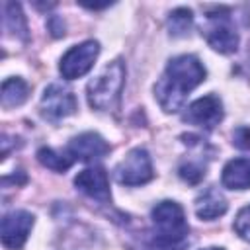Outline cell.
I'll use <instances>...</instances> for the list:
<instances>
[{"label":"cell","instance_id":"1","mask_svg":"<svg viewBox=\"0 0 250 250\" xmlns=\"http://www.w3.org/2000/svg\"><path fill=\"white\" fill-rule=\"evenodd\" d=\"M205 66L195 55H178L168 61L164 74L154 86V96L166 113H176L188 94L205 80Z\"/></svg>","mask_w":250,"mask_h":250},{"label":"cell","instance_id":"2","mask_svg":"<svg viewBox=\"0 0 250 250\" xmlns=\"http://www.w3.org/2000/svg\"><path fill=\"white\" fill-rule=\"evenodd\" d=\"M154 225L152 246L158 250H184L188 246L189 227L180 203L164 199L156 203L150 211Z\"/></svg>","mask_w":250,"mask_h":250},{"label":"cell","instance_id":"3","mask_svg":"<svg viewBox=\"0 0 250 250\" xmlns=\"http://www.w3.org/2000/svg\"><path fill=\"white\" fill-rule=\"evenodd\" d=\"M125 84V66L121 61L109 62L96 78H92L86 86L88 104L98 111H111L117 107L121 90Z\"/></svg>","mask_w":250,"mask_h":250},{"label":"cell","instance_id":"4","mask_svg":"<svg viewBox=\"0 0 250 250\" xmlns=\"http://www.w3.org/2000/svg\"><path fill=\"white\" fill-rule=\"evenodd\" d=\"M203 35L207 43L223 55L234 53L238 49V33L230 18V12L227 8H213L205 16Z\"/></svg>","mask_w":250,"mask_h":250},{"label":"cell","instance_id":"5","mask_svg":"<svg viewBox=\"0 0 250 250\" xmlns=\"http://www.w3.org/2000/svg\"><path fill=\"white\" fill-rule=\"evenodd\" d=\"M98 55H100V43L94 41V39H88V41H82L80 45L70 47L62 55L61 64H59V70H61L62 78L74 80V78L84 76L94 66Z\"/></svg>","mask_w":250,"mask_h":250},{"label":"cell","instance_id":"6","mask_svg":"<svg viewBox=\"0 0 250 250\" xmlns=\"http://www.w3.org/2000/svg\"><path fill=\"white\" fill-rule=\"evenodd\" d=\"M152 176V162L145 148L129 150V154L115 168V180L123 186H143L150 182Z\"/></svg>","mask_w":250,"mask_h":250},{"label":"cell","instance_id":"7","mask_svg":"<svg viewBox=\"0 0 250 250\" xmlns=\"http://www.w3.org/2000/svg\"><path fill=\"white\" fill-rule=\"evenodd\" d=\"M39 111L49 121H61L76 111V98L66 86L51 84L41 96Z\"/></svg>","mask_w":250,"mask_h":250},{"label":"cell","instance_id":"8","mask_svg":"<svg viewBox=\"0 0 250 250\" xmlns=\"http://www.w3.org/2000/svg\"><path fill=\"white\" fill-rule=\"evenodd\" d=\"M33 227V215L27 211H10L2 219V244L8 250H20L23 248L29 230Z\"/></svg>","mask_w":250,"mask_h":250},{"label":"cell","instance_id":"9","mask_svg":"<svg viewBox=\"0 0 250 250\" xmlns=\"http://www.w3.org/2000/svg\"><path fill=\"white\" fill-rule=\"evenodd\" d=\"M223 119V104L217 96H203L195 100L184 113V121L203 127V129H213L219 125Z\"/></svg>","mask_w":250,"mask_h":250},{"label":"cell","instance_id":"10","mask_svg":"<svg viewBox=\"0 0 250 250\" xmlns=\"http://www.w3.org/2000/svg\"><path fill=\"white\" fill-rule=\"evenodd\" d=\"M74 186L84 195H88L90 199H96L100 203H107L111 197L109 180L102 166H90V168H84L82 172H78V176L74 178Z\"/></svg>","mask_w":250,"mask_h":250},{"label":"cell","instance_id":"11","mask_svg":"<svg viewBox=\"0 0 250 250\" xmlns=\"http://www.w3.org/2000/svg\"><path fill=\"white\" fill-rule=\"evenodd\" d=\"M68 156L82 160V162H94L100 160L102 156H105L109 152V145L104 141V137H100L98 133H82L78 137H74L68 143Z\"/></svg>","mask_w":250,"mask_h":250},{"label":"cell","instance_id":"12","mask_svg":"<svg viewBox=\"0 0 250 250\" xmlns=\"http://www.w3.org/2000/svg\"><path fill=\"white\" fill-rule=\"evenodd\" d=\"M227 209H229V203L217 188H207L195 199V215L201 221H215V219L223 217L227 213Z\"/></svg>","mask_w":250,"mask_h":250},{"label":"cell","instance_id":"13","mask_svg":"<svg viewBox=\"0 0 250 250\" xmlns=\"http://www.w3.org/2000/svg\"><path fill=\"white\" fill-rule=\"evenodd\" d=\"M221 182L229 189H248L250 188V160L248 158L229 160L223 168Z\"/></svg>","mask_w":250,"mask_h":250},{"label":"cell","instance_id":"14","mask_svg":"<svg viewBox=\"0 0 250 250\" xmlns=\"http://www.w3.org/2000/svg\"><path fill=\"white\" fill-rule=\"evenodd\" d=\"M27 96H29V84L23 78L12 76L2 82V96H0L2 107H6V109L18 107L27 100Z\"/></svg>","mask_w":250,"mask_h":250},{"label":"cell","instance_id":"15","mask_svg":"<svg viewBox=\"0 0 250 250\" xmlns=\"http://www.w3.org/2000/svg\"><path fill=\"white\" fill-rule=\"evenodd\" d=\"M4 29L10 35L27 41V21H25V16H23L20 4H16V2L4 4Z\"/></svg>","mask_w":250,"mask_h":250},{"label":"cell","instance_id":"16","mask_svg":"<svg viewBox=\"0 0 250 250\" xmlns=\"http://www.w3.org/2000/svg\"><path fill=\"white\" fill-rule=\"evenodd\" d=\"M37 160L53 170V172H66L70 166H72V158L68 154H62V152H57L55 148H49V146H41L37 150Z\"/></svg>","mask_w":250,"mask_h":250},{"label":"cell","instance_id":"17","mask_svg":"<svg viewBox=\"0 0 250 250\" xmlns=\"http://www.w3.org/2000/svg\"><path fill=\"white\" fill-rule=\"evenodd\" d=\"M193 25V14L188 8H176L168 18V31L172 37H186Z\"/></svg>","mask_w":250,"mask_h":250},{"label":"cell","instance_id":"18","mask_svg":"<svg viewBox=\"0 0 250 250\" xmlns=\"http://www.w3.org/2000/svg\"><path fill=\"white\" fill-rule=\"evenodd\" d=\"M178 174L184 182L195 186L203 180L205 176V164H201L199 160H188V162H182L180 168H178Z\"/></svg>","mask_w":250,"mask_h":250},{"label":"cell","instance_id":"19","mask_svg":"<svg viewBox=\"0 0 250 250\" xmlns=\"http://www.w3.org/2000/svg\"><path fill=\"white\" fill-rule=\"evenodd\" d=\"M232 227H234L236 234H238L242 240L250 242V205H248V207H242V209L238 211V215H236Z\"/></svg>","mask_w":250,"mask_h":250},{"label":"cell","instance_id":"20","mask_svg":"<svg viewBox=\"0 0 250 250\" xmlns=\"http://www.w3.org/2000/svg\"><path fill=\"white\" fill-rule=\"evenodd\" d=\"M232 143L242 150H250V127H238L232 133Z\"/></svg>","mask_w":250,"mask_h":250},{"label":"cell","instance_id":"21","mask_svg":"<svg viewBox=\"0 0 250 250\" xmlns=\"http://www.w3.org/2000/svg\"><path fill=\"white\" fill-rule=\"evenodd\" d=\"M205 250H223V248H205Z\"/></svg>","mask_w":250,"mask_h":250}]
</instances>
